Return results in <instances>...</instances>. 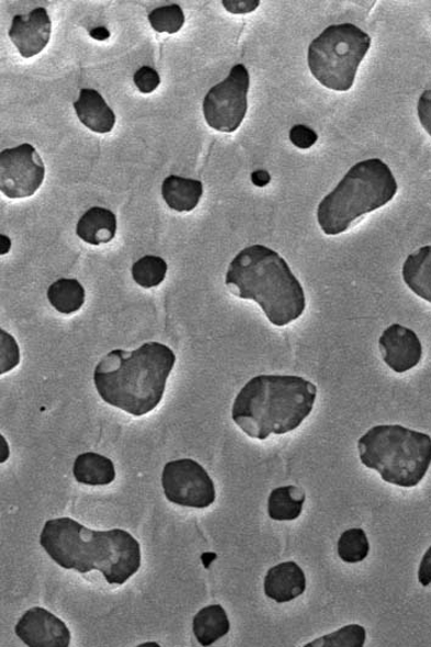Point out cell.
Returning a JSON list of instances; mask_svg holds the SVG:
<instances>
[{
  "label": "cell",
  "mask_w": 431,
  "mask_h": 647,
  "mask_svg": "<svg viewBox=\"0 0 431 647\" xmlns=\"http://www.w3.org/2000/svg\"><path fill=\"white\" fill-rule=\"evenodd\" d=\"M397 191L396 178L384 161L358 162L320 201L316 212L318 226L327 237L340 236L363 216L388 205Z\"/></svg>",
  "instance_id": "cell-5"
},
{
  "label": "cell",
  "mask_w": 431,
  "mask_h": 647,
  "mask_svg": "<svg viewBox=\"0 0 431 647\" xmlns=\"http://www.w3.org/2000/svg\"><path fill=\"white\" fill-rule=\"evenodd\" d=\"M306 496L303 489L284 486L272 490L268 512L273 521H294L302 517Z\"/></svg>",
  "instance_id": "cell-21"
},
{
  "label": "cell",
  "mask_w": 431,
  "mask_h": 647,
  "mask_svg": "<svg viewBox=\"0 0 431 647\" xmlns=\"http://www.w3.org/2000/svg\"><path fill=\"white\" fill-rule=\"evenodd\" d=\"M39 544L64 570L99 571L110 586L125 584L141 565L140 544L127 531H94L70 518L44 523Z\"/></svg>",
  "instance_id": "cell-1"
},
{
  "label": "cell",
  "mask_w": 431,
  "mask_h": 647,
  "mask_svg": "<svg viewBox=\"0 0 431 647\" xmlns=\"http://www.w3.org/2000/svg\"><path fill=\"white\" fill-rule=\"evenodd\" d=\"M174 364L169 345L147 342L132 352H109L97 364L93 383L106 405L144 417L161 404Z\"/></svg>",
  "instance_id": "cell-2"
},
{
  "label": "cell",
  "mask_w": 431,
  "mask_h": 647,
  "mask_svg": "<svg viewBox=\"0 0 431 647\" xmlns=\"http://www.w3.org/2000/svg\"><path fill=\"white\" fill-rule=\"evenodd\" d=\"M317 387L296 375H258L235 399L231 419L250 439L264 441L303 425L316 405Z\"/></svg>",
  "instance_id": "cell-3"
},
{
  "label": "cell",
  "mask_w": 431,
  "mask_h": 647,
  "mask_svg": "<svg viewBox=\"0 0 431 647\" xmlns=\"http://www.w3.org/2000/svg\"><path fill=\"white\" fill-rule=\"evenodd\" d=\"M417 110L419 122L431 137V89L419 97Z\"/></svg>",
  "instance_id": "cell-31"
},
{
  "label": "cell",
  "mask_w": 431,
  "mask_h": 647,
  "mask_svg": "<svg viewBox=\"0 0 431 647\" xmlns=\"http://www.w3.org/2000/svg\"><path fill=\"white\" fill-rule=\"evenodd\" d=\"M307 587L306 576L300 566L294 561H286L270 568L264 577V595L285 604L302 597Z\"/></svg>",
  "instance_id": "cell-14"
},
{
  "label": "cell",
  "mask_w": 431,
  "mask_h": 647,
  "mask_svg": "<svg viewBox=\"0 0 431 647\" xmlns=\"http://www.w3.org/2000/svg\"><path fill=\"white\" fill-rule=\"evenodd\" d=\"M18 638L30 647H69L71 632L66 623L46 609L32 608L15 626Z\"/></svg>",
  "instance_id": "cell-11"
},
{
  "label": "cell",
  "mask_w": 431,
  "mask_h": 647,
  "mask_svg": "<svg viewBox=\"0 0 431 647\" xmlns=\"http://www.w3.org/2000/svg\"><path fill=\"white\" fill-rule=\"evenodd\" d=\"M2 463H5L8 461V456H9V451H8V443L7 440L4 438H2Z\"/></svg>",
  "instance_id": "cell-33"
},
{
  "label": "cell",
  "mask_w": 431,
  "mask_h": 647,
  "mask_svg": "<svg viewBox=\"0 0 431 647\" xmlns=\"http://www.w3.org/2000/svg\"><path fill=\"white\" fill-rule=\"evenodd\" d=\"M418 582L422 587L431 584V546L422 557L418 568Z\"/></svg>",
  "instance_id": "cell-32"
},
{
  "label": "cell",
  "mask_w": 431,
  "mask_h": 647,
  "mask_svg": "<svg viewBox=\"0 0 431 647\" xmlns=\"http://www.w3.org/2000/svg\"><path fill=\"white\" fill-rule=\"evenodd\" d=\"M73 109L81 124L92 132L105 134L115 127L114 111L94 89H82L79 100L73 103Z\"/></svg>",
  "instance_id": "cell-15"
},
{
  "label": "cell",
  "mask_w": 431,
  "mask_h": 647,
  "mask_svg": "<svg viewBox=\"0 0 431 647\" xmlns=\"http://www.w3.org/2000/svg\"><path fill=\"white\" fill-rule=\"evenodd\" d=\"M117 220L114 212L103 207H92L77 223L76 232L82 241L99 247L113 241Z\"/></svg>",
  "instance_id": "cell-16"
},
{
  "label": "cell",
  "mask_w": 431,
  "mask_h": 647,
  "mask_svg": "<svg viewBox=\"0 0 431 647\" xmlns=\"http://www.w3.org/2000/svg\"><path fill=\"white\" fill-rule=\"evenodd\" d=\"M72 474L77 483L92 487L112 485L116 478L113 461L92 452L76 457Z\"/></svg>",
  "instance_id": "cell-18"
},
{
  "label": "cell",
  "mask_w": 431,
  "mask_h": 647,
  "mask_svg": "<svg viewBox=\"0 0 431 647\" xmlns=\"http://www.w3.org/2000/svg\"><path fill=\"white\" fill-rule=\"evenodd\" d=\"M135 84L139 89L140 93L150 94L160 86V76L158 71H155L152 67L143 66L135 73Z\"/></svg>",
  "instance_id": "cell-28"
},
{
  "label": "cell",
  "mask_w": 431,
  "mask_h": 647,
  "mask_svg": "<svg viewBox=\"0 0 431 647\" xmlns=\"http://www.w3.org/2000/svg\"><path fill=\"white\" fill-rule=\"evenodd\" d=\"M151 27L159 33L174 35L184 25V13L180 5L160 7L148 16Z\"/></svg>",
  "instance_id": "cell-26"
},
{
  "label": "cell",
  "mask_w": 431,
  "mask_h": 647,
  "mask_svg": "<svg viewBox=\"0 0 431 647\" xmlns=\"http://www.w3.org/2000/svg\"><path fill=\"white\" fill-rule=\"evenodd\" d=\"M379 351L383 362L396 374L415 370L423 359V343L417 332L397 322L382 332Z\"/></svg>",
  "instance_id": "cell-12"
},
{
  "label": "cell",
  "mask_w": 431,
  "mask_h": 647,
  "mask_svg": "<svg viewBox=\"0 0 431 647\" xmlns=\"http://www.w3.org/2000/svg\"><path fill=\"white\" fill-rule=\"evenodd\" d=\"M169 265L159 256H144L132 265V277L144 288L159 286L168 274Z\"/></svg>",
  "instance_id": "cell-24"
},
{
  "label": "cell",
  "mask_w": 431,
  "mask_h": 647,
  "mask_svg": "<svg viewBox=\"0 0 431 647\" xmlns=\"http://www.w3.org/2000/svg\"><path fill=\"white\" fill-rule=\"evenodd\" d=\"M290 138L296 148L309 149L317 141V134L311 128L304 125H297L291 129Z\"/></svg>",
  "instance_id": "cell-29"
},
{
  "label": "cell",
  "mask_w": 431,
  "mask_h": 647,
  "mask_svg": "<svg viewBox=\"0 0 431 647\" xmlns=\"http://www.w3.org/2000/svg\"><path fill=\"white\" fill-rule=\"evenodd\" d=\"M48 300L59 314L70 316L79 311L86 300V290L76 279H59L48 288Z\"/></svg>",
  "instance_id": "cell-22"
},
{
  "label": "cell",
  "mask_w": 431,
  "mask_h": 647,
  "mask_svg": "<svg viewBox=\"0 0 431 647\" xmlns=\"http://www.w3.org/2000/svg\"><path fill=\"white\" fill-rule=\"evenodd\" d=\"M371 46L372 38L360 27L331 25L309 44V71L330 91L348 92L355 83L359 67Z\"/></svg>",
  "instance_id": "cell-7"
},
{
  "label": "cell",
  "mask_w": 431,
  "mask_h": 647,
  "mask_svg": "<svg viewBox=\"0 0 431 647\" xmlns=\"http://www.w3.org/2000/svg\"><path fill=\"white\" fill-rule=\"evenodd\" d=\"M161 194L165 203L177 212H192L204 194L201 181L179 175H169L162 183Z\"/></svg>",
  "instance_id": "cell-19"
},
{
  "label": "cell",
  "mask_w": 431,
  "mask_h": 647,
  "mask_svg": "<svg viewBox=\"0 0 431 647\" xmlns=\"http://www.w3.org/2000/svg\"><path fill=\"white\" fill-rule=\"evenodd\" d=\"M46 167L35 147H20L0 154V191L9 198H26L35 195L43 184Z\"/></svg>",
  "instance_id": "cell-10"
},
{
  "label": "cell",
  "mask_w": 431,
  "mask_h": 647,
  "mask_svg": "<svg viewBox=\"0 0 431 647\" xmlns=\"http://www.w3.org/2000/svg\"><path fill=\"white\" fill-rule=\"evenodd\" d=\"M371 550L366 532L362 529H350L340 535L338 555L341 561L359 564L367 559Z\"/></svg>",
  "instance_id": "cell-23"
},
{
  "label": "cell",
  "mask_w": 431,
  "mask_h": 647,
  "mask_svg": "<svg viewBox=\"0 0 431 647\" xmlns=\"http://www.w3.org/2000/svg\"><path fill=\"white\" fill-rule=\"evenodd\" d=\"M402 281L416 296L431 305V245L407 256Z\"/></svg>",
  "instance_id": "cell-17"
},
{
  "label": "cell",
  "mask_w": 431,
  "mask_h": 647,
  "mask_svg": "<svg viewBox=\"0 0 431 647\" xmlns=\"http://www.w3.org/2000/svg\"><path fill=\"white\" fill-rule=\"evenodd\" d=\"M52 36V20L48 11L36 8L27 15H16L11 22L9 37L15 44L21 57H36L48 46Z\"/></svg>",
  "instance_id": "cell-13"
},
{
  "label": "cell",
  "mask_w": 431,
  "mask_h": 647,
  "mask_svg": "<svg viewBox=\"0 0 431 647\" xmlns=\"http://www.w3.org/2000/svg\"><path fill=\"white\" fill-rule=\"evenodd\" d=\"M165 497L171 503L191 509H207L216 501L213 478L193 459L172 461L161 475Z\"/></svg>",
  "instance_id": "cell-9"
},
{
  "label": "cell",
  "mask_w": 431,
  "mask_h": 647,
  "mask_svg": "<svg viewBox=\"0 0 431 647\" xmlns=\"http://www.w3.org/2000/svg\"><path fill=\"white\" fill-rule=\"evenodd\" d=\"M226 285L231 295L257 303L274 327L290 326L307 307L305 288L290 264L264 245H251L236 256Z\"/></svg>",
  "instance_id": "cell-4"
},
{
  "label": "cell",
  "mask_w": 431,
  "mask_h": 647,
  "mask_svg": "<svg viewBox=\"0 0 431 647\" xmlns=\"http://www.w3.org/2000/svg\"><path fill=\"white\" fill-rule=\"evenodd\" d=\"M260 0H224L223 5L230 14L246 15L260 7Z\"/></svg>",
  "instance_id": "cell-30"
},
{
  "label": "cell",
  "mask_w": 431,
  "mask_h": 647,
  "mask_svg": "<svg viewBox=\"0 0 431 647\" xmlns=\"http://www.w3.org/2000/svg\"><path fill=\"white\" fill-rule=\"evenodd\" d=\"M367 640V632L360 624H349L334 633L324 635L305 647H363Z\"/></svg>",
  "instance_id": "cell-25"
},
{
  "label": "cell",
  "mask_w": 431,
  "mask_h": 647,
  "mask_svg": "<svg viewBox=\"0 0 431 647\" xmlns=\"http://www.w3.org/2000/svg\"><path fill=\"white\" fill-rule=\"evenodd\" d=\"M149 646L159 647V644L158 643H146V644L139 645V647H149Z\"/></svg>",
  "instance_id": "cell-34"
},
{
  "label": "cell",
  "mask_w": 431,
  "mask_h": 647,
  "mask_svg": "<svg viewBox=\"0 0 431 647\" xmlns=\"http://www.w3.org/2000/svg\"><path fill=\"white\" fill-rule=\"evenodd\" d=\"M250 75L246 65L231 67L227 78L207 92L203 111L206 124L217 132L234 133L248 111Z\"/></svg>",
  "instance_id": "cell-8"
},
{
  "label": "cell",
  "mask_w": 431,
  "mask_h": 647,
  "mask_svg": "<svg viewBox=\"0 0 431 647\" xmlns=\"http://www.w3.org/2000/svg\"><path fill=\"white\" fill-rule=\"evenodd\" d=\"M230 622L226 610L220 605H209L196 613L193 620L195 639L202 646H212L226 637Z\"/></svg>",
  "instance_id": "cell-20"
},
{
  "label": "cell",
  "mask_w": 431,
  "mask_h": 647,
  "mask_svg": "<svg viewBox=\"0 0 431 647\" xmlns=\"http://www.w3.org/2000/svg\"><path fill=\"white\" fill-rule=\"evenodd\" d=\"M2 360H0V373L2 375L15 370L20 363V349L16 340L11 334L2 330Z\"/></svg>",
  "instance_id": "cell-27"
},
{
  "label": "cell",
  "mask_w": 431,
  "mask_h": 647,
  "mask_svg": "<svg viewBox=\"0 0 431 647\" xmlns=\"http://www.w3.org/2000/svg\"><path fill=\"white\" fill-rule=\"evenodd\" d=\"M361 463L401 488L421 484L431 466V436L402 425H377L358 442Z\"/></svg>",
  "instance_id": "cell-6"
}]
</instances>
